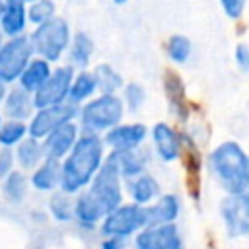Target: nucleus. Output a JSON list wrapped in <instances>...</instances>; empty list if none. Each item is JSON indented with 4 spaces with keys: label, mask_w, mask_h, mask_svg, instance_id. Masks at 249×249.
<instances>
[{
    "label": "nucleus",
    "mask_w": 249,
    "mask_h": 249,
    "mask_svg": "<svg viewBox=\"0 0 249 249\" xmlns=\"http://www.w3.org/2000/svg\"><path fill=\"white\" fill-rule=\"evenodd\" d=\"M33 58V47L29 37L16 35L8 37L0 47V82L12 84L19 78L27 62Z\"/></svg>",
    "instance_id": "423d86ee"
},
{
    "label": "nucleus",
    "mask_w": 249,
    "mask_h": 249,
    "mask_svg": "<svg viewBox=\"0 0 249 249\" xmlns=\"http://www.w3.org/2000/svg\"><path fill=\"white\" fill-rule=\"evenodd\" d=\"M97 91V82H95V74L88 72L86 68L78 74H74L72 84H70V91H68V101L78 105L86 99H89L93 93Z\"/></svg>",
    "instance_id": "412c9836"
},
{
    "label": "nucleus",
    "mask_w": 249,
    "mask_h": 249,
    "mask_svg": "<svg viewBox=\"0 0 249 249\" xmlns=\"http://www.w3.org/2000/svg\"><path fill=\"white\" fill-rule=\"evenodd\" d=\"M179 216V200L175 195H163L146 208V226H160L171 224Z\"/></svg>",
    "instance_id": "f3484780"
},
{
    "label": "nucleus",
    "mask_w": 249,
    "mask_h": 249,
    "mask_svg": "<svg viewBox=\"0 0 249 249\" xmlns=\"http://www.w3.org/2000/svg\"><path fill=\"white\" fill-rule=\"evenodd\" d=\"M121 202V169L115 154H111L103 160L97 173L89 181V189L84 191L74 202V216L80 220V224L93 226Z\"/></svg>",
    "instance_id": "f257e3e1"
},
{
    "label": "nucleus",
    "mask_w": 249,
    "mask_h": 249,
    "mask_svg": "<svg viewBox=\"0 0 249 249\" xmlns=\"http://www.w3.org/2000/svg\"><path fill=\"white\" fill-rule=\"evenodd\" d=\"M14 165V154L8 146H4V150L0 152V177H6L12 171Z\"/></svg>",
    "instance_id": "72a5a7b5"
},
{
    "label": "nucleus",
    "mask_w": 249,
    "mask_h": 249,
    "mask_svg": "<svg viewBox=\"0 0 249 249\" xmlns=\"http://www.w3.org/2000/svg\"><path fill=\"white\" fill-rule=\"evenodd\" d=\"M93 56V41L88 33H76L72 39H70V45H68V60L72 66H78V68H86L89 64Z\"/></svg>",
    "instance_id": "aec40b11"
},
{
    "label": "nucleus",
    "mask_w": 249,
    "mask_h": 249,
    "mask_svg": "<svg viewBox=\"0 0 249 249\" xmlns=\"http://www.w3.org/2000/svg\"><path fill=\"white\" fill-rule=\"evenodd\" d=\"M146 126L140 123H130V124H115L113 128L107 130L105 142L115 150V152H123V150H132L138 148L142 144V140L146 138Z\"/></svg>",
    "instance_id": "ddd939ff"
},
{
    "label": "nucleus",
    "mask_w": 249,
    "mask_h": 249,
    "mask_svg": "<svg viewBox=\"0 0 249 249\" xmlns=\"http://www.w3.org/2000/svg\"><path fill=\"white\" fill-rule=\"evenodd\" d=\"M35 105H33V93L23 89L21 86L10 89L4 97V111L10 119L16 121H25L27 117H31Z\"/></svg>",
    "instance_id": "dca6fc26"
},
{
    "label": "nucleus",
    "mask_w": 249,
    "mask_h": 249,
    "mask_svg": "<svg viewBox=\"0 0 249 249\" xmlns=\"http://www.w3.org/2000/svg\"><path fill=\"white\" fill-rule=\"evenodd\" d=\"M165 91H167V99L169 103L173 105V109L177 111V115L185 109V95H183V84H181V78L175 74V72H167L165 74Z\"/></svg>",
    "instance_id": "c85d7f7f"
},
{
    "label": "nucleus",
    "mask_w": 249,
    "mask_h": 249,
    "mask_svg": "<svg viewBox=\"0 0 249 249\" xmlns=\"http://www.w3.org/2000/svg\"><path fill=\"white\" fill-rule=\"evenodd\" d=\"M243 196H245V198H247V202H249V185L245 187V191H243Z\"/></svg>",
    "instance_id": "4c0bfd02"
},
{
    "label": "nucleus",
    "mask_w": 249,
    "mask_h": 249,
    "mask_svg": "<svg viewBox=\"0 0 249 249\" xmlns=\"http://www.w3.org/2000/svg\"><path fill=\"white\" fill-rule=\"evenodd\" d=\"M160 193V185L152 175H136V179L130 183V196L136 204H148L150 200H154Z\"/></svg>",
    "instance_id": "b1692460"
},
{
    "label": "nucleus",
    "mask_w": 249,
    "mask_h": 249,
    "mask_svg": "<svg viewBox=\"0 0 249 249\" xmlns=\"http://www.w3.org/2000/svg\"><path fill=\"white\" fill-rule=\"evenodd\" d=\"M101 249H123V237L119 235H105Z\"/></svg>",
    "instance_id": "c9c22d12"
},
{
    "label": "nucleus",
    "mask_w": 249,
    "mask_h": 249,
    "mask_svg": "<svg viewBox=\"0 0 249 249\" xmlns=\"http://www.w3.org/2000/svg\"><path fill=\"white\" fill-rule=\"evenodd\" d=\"M146 226V206L130 202V204H119L113 208L101 224L103 235H119L126 237Z\"/></svg>",
    "instance_id": "0eeeda50"
},
{
    "label": "nucleus",
    "mask_w": 249,
    "mask_h": 249,
    "mask_svg": "<svg viewBox=\"0 0 249 249\" xmlns=\"http://www.w3.org/2000/svg\"><path fill=\"white\" fill-rule=\"evenodd\" d=\"M16 156H18V161L23 169H33L43 158H45V152H43V144L37 142V138L33 136H23L19 142H18V150H16Z\"/></svg>",
    "instance_id": "4be33fe9"
},
{
    "label": "nucleus",
    "mask_w": 249,
    "mask_h": 249,
    "mask_svg": "<svg viewBox=\"0 0 249 249\" xmlns=\"http://www.w3.org/2000/svg\"><path fill=\"white\" fill-rule=\"evenodd\" d=\"M0 124H2V117H0Z\"/></svg>",
    "instance_id": "79ce46f5"
},
{
    "label": "nucleus",
    "mask_w": 249,
    "mask_h": 249,
    "mask_svg": "<svg viewBox=\"0 0 249 249\" xmlns=\"http://www.w3.org/2000/svg\"><path fill=\"white\" fill-rule=\"evenodd\" d=\"M6 93H8V89H6V84H4V82H0V103L4 101Z\"/></svg>",
    "instance_id": "e433bc0d"
},
{
    "label": "nucleus",
    "mask_w": 249,
    "mask_h": 249,
    "mask_svg": "<svg viewBox=\"0 0 249 249\" xmlns=\"http://www.w3.org/2000/svg\"><path fill=\"white\" fill-rule=\"evenodd\" d=\"M152 136H154V144H156V150H158L161 160L173 161V160L179 158V154H181V140H179L177 132L169 124H165V123L154 124Z\"/></svg>",
    "instance_id": "2eb2a0df"
},
{
    "label": "nucleus",
    "mask_w": 249,
    "mask_h": 249,
    "mask_svg": "<svg viewBox=\"0 0 249 249\" xmlns=\"http://www.w3.org/2000/svg\"><path fill=\"white\" fill-rule=\"evenodd\" d=\"M25 2H33V0H25Z\"/></svg>",
    "instance_id": "37998d69"
},
{
    "label": "nucleus",
    "mask_w": 249,
    "mask_h": 249,
    "mask_svg": "<svg viewBox=\"0 0 249 249\" xmlns=\"http://www.w3.org/2000/svg\"><path fill=\"white\" fill-rule=\"evenodd\" d=\"M136 249H181V237L173 222L148 228L144 226L136 235Z\"/></svg>",
    "instance_id": "9b49d317"
},
{
    "label": "nucleus",
    "mask_w": 249,
    "mask_h": 249,
    "mask_svg": "<svg viewBox=\"0 0 249 249\" xmlns=\"http://www.w3.org/2000/svg\"><path fill=\"white\" fill-rule=\"evenodd\" d=\"M2 43H4V41H2V35H0V47H2Z\"/></svg>",
    "instance_id": "a19ab883"
},
{
    "label": "nucleus",
    "mask_w": 249,
    "mask_h": 249,
    "mask_svg": "<svg viewBox=\"0 0 249 249\" xmlns=\"http://www.w3.org/2000/svg\"><path fill=\"white\" fill-rule=\"evenodd\" d=\"M235 62L243 72H249V47L239 43L235 47Z\"/></svg>",
    "instance_id": "f704fd0d"
},
{
    "label": "nucleus",
    "mask_w": 249,
    "mask_h": 249,
    "mask_svg": "<svg viewBox=\"0 0 249 249\" xmlns=\"http://www.w3.org/2000/svg\"><path fill=\"white\" fill-rule=\"evenodd\" d=\"M76 113H78V109H76V105L70 103V101L41 107V109H37V113L33 115L31 123L27 124V132H29V136L41 140V138H45L53 128H56L60 123L74 119Z\"/></svg>",
    "instance_id": "1a4fd4ad"
},
{
    "label": "nucleus",
    "mask_w": 249,
    "mask_h": 249,
    "mask_svg": "<svg viewBox=\"0 0 249 249\" xmlns=\"http://www.w3.org/2000/svg\"><path fill=\"white\" fill-rule=\"evenodd\" d=\"M72 78H74V66L72 64L54 68L49 74V78L43 82V86L33 91V105H35V109L68 101V91H70Z\"/></svg>",
    "instance_id": "6e6552de"
},
{
    "label": "nucleus",
    "mask_w": 249,
    "mask_h": 249,
    "mask_svg": "<svg viewBox=\"0 0 249 249\" xmlns=\"http://www.w3.org/2000/svg\"><path fill=\"white\" fill-rule=\"evenodd\" d=\"M93 74H95L97 89H99L101 93H115V91L123 86L121 74H119L113 66H109V64H99V66L93 70Z\"/></svg>",
    "instance_id": "393cba45"
},
{
    "label": "nucleus",
    "mask_w": 249,
    "mask_h": 249,
    "mask_svg": "<svg viewBox=\"0 0 249 249\" xmlns=\"http://www.w3.org/2000/svg\"><path fill=\"white\" fill-rule=\"evenodd\" d=\"M25 187H27V179L21 171H10L4 183V193L12 202H19L25 196Z\"/></svg>",
    "instance_id": "c756f323"
},
{
    "label": "nucleus",
    "mask_w": 249,
    "mask_h": 249,
    "mask_svg": "<svg viewBox=\"0 0 249 249\" xmlns=\"http://www.w3.org/2000/svg\"><path fill=\"white\" fill-rule=\"evenodd\" d=\"M70 39H72L70 25L66 23V19L56 18V16L35 25L33 33L29 35L33 54H37L49 62H56L68 51Z\"/></svg>",
    "instance_id": "20e7f679"
},
{
    "label": "nucleus",
    "mask_w": 249,
    "mask_h": 249,
    "mask_svg": "<svg viewBox=\"0 0 249 249\" xmlns=\"http://www.w3.org/2000/svg\"><path fill=\"white\" fill-rule=\"evenodd\" d=\"M115 4H126V2H130V0H113Z\"/></svg>",
    "instance_id": "58836bf2"
},
{
    "label": "nucleus",
    "mask_w": 249,
    "mask_h": 249,
    "mask_svg": "<svg viewBox=\"0 0 249 249\" xmlns=\"http://www.w3.org/2000/svg\"><path fill=\"white\" fill-rule=\"evenodd\" d=\"M51 212L56 220H70L74 214V206L68 198V193H58L51 198Z\"/></svg>",
    "instance_id": "7c9ffc66"
},
{
    "label": "nucleus",
    "mask_w": 249,
    "mask_h": 249,
    "mask_svg": "<svg viewBox=\"0 0 249 249\" xmlns=\"http://www.w3.org/2000/svg\"><path fill=\"white\" fill-rule=\"evenodd\" d=\"M113 154H115V158H117L121 175L136 177V175H140V173L144 171V167H146V154L140 152L138 148L123 150V152H113Z\"/></svg>",
    "instance_id": "5701e85b"
},
{
    "label": "nucleus",
    "mask_w": 249,
    "mask_h": 249,
    "mask_svg": "<svg viewBox=\"0 0 249 249\" xmlns=\"http://www.w3.org/2000/svg\"><path fill=\"white\" fill-rule=\"evenodd\" d=\"M0 16H2V0H0Z\"/></svg>",
    "instance_id": "ea45409f"
},
{
    "label": "nucleus",
    "mask_w": 249,
    "mask_h": 249,
    "mask_svg": "<svg viewBox=\"0 0 249 249\" xmlns=\"http://www.w3.org/2000/svg\"><path fill=\"white\" fill-rule=\"evenodd\" d=\"M222 218L231 237L249 235V202L243 193L230 195L222 202Z\"/></svg>",
    "instance_id": "9d476101"
},
{
    "label": "nucleus",
    "mask_w": 249,
    "mask_h": 249,
    "mask_svg": "<svg viewBox=\"0 0 249 249\" xmlns=\"http://www.w3.org/2000/svg\"><path fill=\"white\" fill-rule=\"evenodd\" d=\"M27 27V2L25 0H2L0 29L6 37L23 35Z\"/></svg>",
    "instance_id": "4468645a"
},
{
    "label": "nucleus",
    "mask_w": 249,
    "mask_h": 249,
    "mask_svg": "<svg viewBox=\"0 0 249 249\" xmlns=\"http://www.w3.org/2000/svg\"><path fill=\"white\" fill-rule=\"evenodd\" d=\"M123 113H124V105L121 97H117L115 93H101L99 97L88 101L82 107L80 117L88 132H103L119 124Z\"/></svg>",
    "instance_id": "39448f33"
},
{
    "label": "nucleus",
    "mask_w": 249,
    "mask_h": 249,
    "mask_svg": "<svg viewBox=\"0 0 249 249\" xmlns=\"http://www.w3.org/2000/svg\"><path fill=\"white\" fill-rule=\"evenodd\" d=\"M210 169L228 195H239L249 185V156L233 140H226L212 150Z\"/></svg>",
    "instance_id": "7ed1b4c3"
},
{
    "label": "nucleus",
    "mask_w": 249,
    "mask_h": 249,
    "mask_svg": "<svg viewBox=\"0 0 249 249\" xmlns=\"http://www.w3.org/2000/svg\"><path fill=\"white\" fill-rule=\"evenodd\" d=\"M56 16V4L53 0H33L27 8V21L33 25H39L51 18Z\"/></svg>",
    "instance_id": "cd10ccee"
},
{
    "label": "nucleus",
    "mask_w": 249,
    "mask_h": 249,
    "mask_svg": "<svg viewBox=\"0 0 249 249\" xmlns=\"http://www.w3.org/2000/svg\"><path fill=\"white\" fill-rule=\"evenodd\" d=\"M31 183L39 191H53L60 187V160L43 158V163L33 171Z\"/></svg>",
    "instance_id": "6ab92c4d"
},
{
    "label": "nucleus",
    "mask_w": 249,
    "mask_h": 249,
    "mask_svg": "<svg viewBox=\"0 0 249 249\" xmlns=\"http://www.w3.org/2000/svg\"><path fill=\"white\" fill-rule=\"evenodd\" d=\"M245 2L247 0H220V6L224 10V14L231 19H239L243 16L245 10Z\"/></svg>",
    "instance_id": "473e14b6"
},
{
    "label": "nucleus",
    "mask_w": 249,
    "mask_h": 249,
    "mask_svg": "<svg viewBox=\"0 0 249 249\" xmlns=\"http://www.w3.org/2000/svg\"><path fill=\"white\" fill-rule=\"evenodd\" d=\"M144 99H146V91H144V88L140 84H128L124 88V101H126L128 109L136 111L144 103Z\"/></svg>",
    "instance_id": "2f4dec72"
},
{
    "label": "nucleus",
    "mask_w": 249,
    "mask_h": 249,
    "mask_svg": "<svg viewBox=\"0 0 249 249\" xmlns=\"http://www.w3.org/2000/svg\"><path fill=\"white\" fill-rule=\"evenodd\" d=\"M165 53L175 64H183L191 56V41L185 35H171L165 43Z\"/></svg>",
    "instance_id": "a878e982"
},
{
    "label": "nucleus",
    "mask_w": 249,
    "mask_h": 249,
    "mask_svg": "<svg viewBox=\"0 0 249 249\" xmlns=\"http://www.w3.org/2000/svg\"><path fill=\"white\" fill-rule=\"evenodd\" d=\"M27 134V124L23 121H16V119H10L8 123H2L0 124V144L2 146H16L23 136Z\"/></svg>",
    "instance_id": "bb28decb"
},
{
    "label": "nucleus",
    "mask_w": 249,
    "mask_h": 249,
    "mask_svg": "<svg viewBox=\"0 0 249 249\" xmlns=\"http://www.w3.org/2000/svg\"><path fill=\"white\" fill-rule=\"evenodd\" d=\"M105 160V148L101 138L95 132L78 136L64 161L60 163V189L68 195L78 193L97 173L99 165Z\"/></svg>",
    "instance_id": "f03ea898"
},
{
    "label": "nucleus",
    "mask_w": 249,
    "mask_h": 249,
    "mask_svg": "<svg viewBox=\"0 0 249 249\" xmlns=\"http://www.w3.org/2000/svg\"><path fill=\"white\" fill-rule=\"evenodd\" d=\"M76 138H78V126H76V123L72 119L60 123L56 128H53L45 136V142H43L45 158H54V160L64 158L70 152V148L74 146Z\"/></svg>",
    "instance_id": "f8f14e48"
},
{
    "label": "nucleus",
    "mask_w": 249,
    "mask_h": 249,
    "mask_svg": "<svg viewBox=\"0 0 249 249\" xmlns=\"http://www.w3.org/2000/svg\"><path fill=\"white\" fill-rule=\"evenodd\" d=\"M53 70H51V62L49 60H45V58H41V56H35V58H31L29 62H27V66L23 68V72L19 74V86L23 88V89H27V91H35V89H39L41 86H43V82L49 78V74H51Z\"/></svg>",
    "instance_id": "a211bd4d"
}]
</instances>
